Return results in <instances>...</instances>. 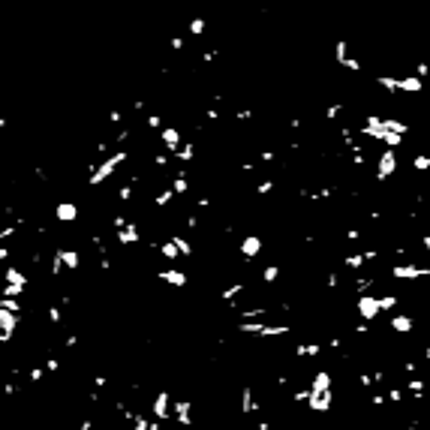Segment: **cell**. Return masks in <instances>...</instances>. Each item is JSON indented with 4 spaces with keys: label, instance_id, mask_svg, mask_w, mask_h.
<instances>
[{
    "label": "cell",
    "instance_id": "6da1fadb",
    "mask_svg": "<svg viewBox=\"0 0 430 430\" xmlns=\"http://www.w3.org/2000/svg\"><path fill=\"white\" fill-rule=\"evenodd\" d=\"M358 133L370 141H382L385 148H400L403 136L409 133V124L400 117H382V114H364V120L358 124Z\"/></svg>",
    "mask_w": 430,
    "mask_h": 430
},
{
    "label": "cell",
    "instance_id": "7a4b0ae2",
    "mask_svg": "<svg viewBox=\"0 0 430 430\" xmlns=\"http://www.w3.org/2000/svg\"><path fill=\"white\" fill-rule=\"evenodd\" d=\"M127 159H130L127 151H114V154H109V157H103L96 166H93L91 178H88V187H103V183H106L114 172L120 169V162H127Z\"/></svg>",
    "mask_w": 430,
    "mask_h": 430
},
{
    "label": "cell",
    "instance_id": "3957f363",
    "mask_svg": "<svg viewBox=\"0 0 430 430\" xmlns=\"http://www.w3.org/2000/svg\"><path fill=\"white\" fill-rule=\"evenodd\" d=\"M376 85L391 93H421L424 91V78L421 75H376Z\"/></svg>",
    "mask_w": 430,
    "mask_h": 430
},
{
    "label": "cell",
    "instance_id": "277c9868",
    "mask_svg": "<svg viewBox=\"0 0 430 430\" xmlns=\"http://www.w3.org/2000/svg\"><path fill=\"white\" fill-rule=\"evenodd\" d=\"M382 310H385L382 295H361V298H355V313H358V319H364V322L376 319Z\"/></svg>",
    "mask_w": 430,
    "mask_h": 430
},
{
    "label": "cell",
    "instance_id": "5b68a950",
    "mask_svg": "<svg viewBox=\"0 0 430 430\" xmlns=\"http://www.w3.org/2000/svg\"><path fill=\"white\" fill-rule=\"evenodd\" d=\"M397 162H400V159H397V151H394V148H385L382 154L376 157V181L379 183L388 181V178L397 172Z\"/></svg>",
    "mask_w": 430,
    "mask_h": 430
},
{
    "label": "cell",
    "instance_id": "8992f818",
    "mask_svg": "<svg viewBox=\"0 0 430 430\" xmlns=\"http://www.w3.org/2000/svg\"><path fill=\"white\" fill-rule=\"evenodd\" d=\"M391 277L394 280H421V277H430V268L412 265V262H397V265H391Z\"/></svg>",
    "mask_w": 430,
    "mask_h": 430
},
{
    "label": "cell",
    "instance_id": "52a82bcc",
    "mask_svg": "<svg viewBox=\"0 0 430 430\" xmlns=\"http://www.w3.org/2000/svg\"><path fill=\"white\" fill-rule=\"evenodd\" d=\"M159 141H162V148H166L169 154H178L187 138L181 136V130H178V127H162V130H159Z\"/></svg>",
    "mask_w": 430,
    "mask_h": 430
},
{
    "label": "cell",
    "instance_id": "ba28073f",
    "mask_svg": "<svg viewBox=\"0 0 430 430\" xmlns=\"http://www.w3.org/2000/svg\"><path fill=\"white\" fill-rule=\"evenodd\" d=\"M262 247H265V241H262V235H244L241 238V244H238V250H241V256L247 259V262H253L259 253H262Z\"/></svg>",
    "mask_w": 430,
    "mask_h": 430
},
{
    "label": "cell",
    "instance_id": "9c48e42d",
    "mask_svg": "<svg viewBox=\"0 0 430 430\" xmlns=\"http://www.w3.org/2000/svg\"><path fill=\"white\" fill-rule=\"evenodd\" d=\"M379 256V250H364V253H349L346 259H343V268H349V271H361L367 262H373Z\"/></svg>",
    "mask_w": 430,
    "mask_h": 430
},
{
    "label": "cell",
    "instance_id": "30bf717a",
    "mask_svg": "<svg viewBox=\"0 0 430 430\" xmlns=\"http://www.w3.org/2000/svg\"><path fill=\"white\" fill-rule=\"evenodd\" d=\"M157 280L175 286V289H183V286H187V274H183L181 268H162V271H157Z\"/></svg>",
    "mask_w": 430,
    "mask_h": 430
},
{
    "label": "cell",
    "instance_id": "8fae6325",
    "mask_svg": "<svg viewBox=\"0 0 430 430\" xmlns=\"http://www.w3.org/2000/svg\"><path fill=\"white\" fill-rule=\"evenodd\" d=\"M114 241L120 244V247H130V244H138L141 241V235H138V223L130 220V226L120 229V232H114Z\"/></svg>",
    "mask_w": 430,
    "mask_h": 430
},
{
    "label": "cell",
    "instance_id": "7c38bea8",
    "mask_svg": "<svg viewBox=\"0 0 430 430\" xmlns=\"http://www.w3.org/2000/svg\"><path fill=\"white\" fill-rule=\"evenodd\" d=\"M54 217H57V223H75V220H78V204L75 202H57Z\"/></svg>",
    "mask_w": 430,
    "mask_h": 430
},
{
    "label": "cell",
    "instance_id": "4fadbf2b",
    "mask_svg": "<svg viewBox=\"0 0 430 430\" xmlns=\"http://www.w3.org/2000/svg\"><path fill=\"white\" fill-rule=\"evenodd\" d=\"M54 253L64 259L67 271H78V268H81V253H78V250H72V247H57Z\"/></svg>",
    "mask_w": 430,
    "mask_h": 430
},
{
    "label": "cell",
    "instance_id": "5bb4252c",
    "mask_svg": "<svg viewBox=\"0 0 430 430\" xmlns=\"http://www.w3.org/2000/svg\"><path fill=\"white\" fill-rule=\"evenodd\" d=\"M151 247L157 250V253L162 256V259H181V250H178V244H175V238H172V235H169L166 241H159V244L154 241Z\"/></svg>",
    "mask_w": 430,
    "mask_h": 430
},
{
    "label": "cell",
    "instance_id": "9a60e30c",
    "mask_svg": "<svg viewBox=\"0 0 430 430\" xmlns=\"http://www.w3.org/2000/svg\"><path fill=\"white\" fill-rule=\"evenodd\" d=\"M415 328V316H409V313H397V316H391V331H397V334H409Z\"/></svg>",
    "mask_w": 430,
    "mask_h": 430
},
{
    "label": "cell",
    "instance_id": "2e32d148",
    "mask_svg": "<svg viewBox=\"0 0 430 430\" xmlns=\"http://www.w3.org/2000/svg\"><path fill=\"white\" fill-rule=\"evenodd\" d=\"M172 190H175L178 196H187V193H190V175H187V169L175 172V178H172Z\"/></svg>",
    "mask_w": 430,
    "mask_h": 430
},
{
    "label": "cell",
    "instance_id": "e0dca14e",
    "mask_svg": "<svg viewBox=\"0 0 430 430\" xmlns=\"http://www.w3.org/2000/svg\"><path fill=\"white\" fill-rule=\"evenodd\" d=\"M169 400H172L169 391H159L157 394V400H154V415H157V418H166V415H169Z\"/></svg>",
    "mask_w": 430,
    "mask_h": 430
},
{
    "label": "cell",
    "instance_id": "ac0fdd59",
    "mask_svg": "<svg viewBox=\"0 0 430 430\" xmlns=\"http://www.w3.org/2000/svg\"><path fill=\"white\" fill-rule=\"evenodd\" d=\"M175 157H178V162H193V159H196V141H193V138H187V141H183V148L175 154Z\"/></svg>",
    "mask_w": 430,
    "mask_h": 430
},
{
    "label": "cell",
    "instance_id": "d6986e66",
    "mask_svg": "<svg viewBox=\"0 0 430 430\" xmlns=\"http://www.w3.org/2000/svg\"><path fill=\"white\" fill-rule=\"evenodd\" d=\"M172 238H175V244H178V250H181L183 259H190V256H193V241H190L187 235H181V232H175Z\"/></svg>",
    "mask_w": 430,
    "mask_h": 430
},
{
    "label": "cell",
    "instance_id": "ffe728a7",
    "mask_svg": "<svg viewBox=\"0 0 430 430\" xmlns=\"http://www.w3.org/2000/svg\"><path fill=\"white\" fill-rule=\"evenodd\" d=\"M244 289H247V283H232V286H226V289L220 292V298H223V301H229V304H235V298L244 292Z\"/></svg>",
    "mask_w": 430,
    "mask_h": 430
},
{
    "label": "cell",
    "instance_id": "44dd1931",
    "mask_svg": "<svg viewBox=\"0 0 430 430\" xmlns=\"http://www.w3.org/2000/svg\"><path fill=\"white\" fill-rule=\"evenodd\" d=\"M175 196H178V193H175L172 187H162L157 196H154V204H157V208H169V202H172Z\"/></svg>",
    "mask_w": 430,
    "mask_h": 430
},
{
    "label": "cell",
    "instance_id": "7402d4cb",
    "mask_svg": "<svg viewBox=\"0 0 430 430\" xmlns=\"http://www.w3.org/2000/svg\"><path fill=\"white\" fill-rule=\"evenodd\" d=\"M6 283H18V286H27V277H24V271L18 268V265H9V268H6Z\"/></svg>",
    "mask_w": 430,
    "mask_h": 430
},
{
    "label": "cell",
    "instance_id": "603a6c76",
    "mask_svg": "<svg viewBox=\"0 0 430 430\" xmlns=\"http://www.w3.org/2000/svg\"><path fill=\"white\" fill-rule=\"evenodd\" d=\"M349 57H352V54H349V43H343V39H337V43H334V60H337L340 67H343V64H346Z\"/></svg>",
    "mask_w": 430,
    "mask_h": 430
},
{
    "label": "cell",
    "instance_id": "cb8c5ba5",
    "mask_svg": "<svg viewBox=\"0 0 430 430\" xmlns=\"http://www.w3.org/2000/svg\"><path fill=\"white\" fill-rule=\"evenodd\" d=\"M412 169L415 172H430V154H415L412 157Z\"/></svg>",
    "mask_w": 430,
    "mask_h": 430
},
{
    "label": "cell",
    "instance_id": "d4e9b609",
    "mask_svg": "<svg viewBox=\"0 0 430 430\" xmlns=\"http://www.w3.org/2000/svg\"><path fill=\"white\" fill-rule=\"evenodd\" d=\"M343 109H346L343 103H331V106H325V120H337Z\"/></svg>",
    "mask_w": 430,
    "mask_h": 430
},
{
    "label": "cell",
    "instance_id": "484cf974",
    "mask_svg": "<svg viewBox=\"0 0 430 430\" xmlns=\"http://www.w3.org/2000/svg\"><path fill=\"white\" fill-rule=\"evenodd\" d=\"M0 307H3V310H12V313H22L18 298H0Z\"/></svg>",
    "mask_w": 430,
    "mask_h": 430
},
{
    "label": "cell",
    "instance_id": "4316f807",
    "mask_svg": "<svg viewBox=\"0 0 430 430\" xmlns=\"http://www.w3.org/2000/svg\"><path fill=\"white\" fill-rule=\"evenodd\" d=\"M274 187H277V183H274L271 178L259 181V187H256V196H268V193H274Z\"/></svg>",
    "mask_w": 430,
    "mask_h": 430
},
{
    "label": "cell",
    "instance_id": "83f0119b",
    "mask_svg": "<svg viewBox=\"0 0 430 430\" xmlns=\"http://www.w3.org/2000/svg\"><path fill=\"white\" fill-rule=\"evenodd\" d=\"M187 27H190V33H193V36H202L208 24H204V18H193V22L187 24Z\"/></svg>",
    "mask_w": 430,
    "mask_h": 430
},
{
    "label": "cell",
    "instance_id": "f1b7e54d",
    "mask_svg": "<svg viewBox=\"0 0 430 430\" xmlns=\"http://www.w3.org/2000/svg\"><path fill=\"white\" fill-rule=\"evenodd\" d=\"M277 277H280V265H268V268L262 271V280H265V283H274Z\"/></svg>",
    "mask_w": 430,
    "mask_h": 430
},
{
    "label": "cell",
    "instance_id": "f546056e",
    "mask_svg": "<svg viewBox=\"0 0 430 430\" xmlns=\"http://www.w3.org/2000/svg\"><path fill=\"white\" fill-rule=\"evenodd\" d=\"M117 199H120L124 204H127L130 199H133V181H130V183H124V187L117 190Z\"/></svg>",
    "mask_w": 430,
    "mask_h": 430
},
{
    "label": "cell",
    "instance_id": "4dcf8cb0",
    "mask_svg": "<svg viewBox=\"0 0 430 430\" xmlns=\"http://www.w3.org/2000/svg\"><path fill=\"white\" fill-rule=\"evenodd\" d=\"M127 226H130L127 214H114V217H112V229H114V232H120V229H127Z\"/></svg>",
    "mask_w": 430,
    "mask_h": 430
},
{
    "label": "cell",
    "instance_id": "1f68e13d",
    "mask_svg": "<svg viewBox=\"0 0 430 430\" xmlns=\"http://www.w3.org/2000/svg\"><path fill=\"white\" fill-rule=\"evenodd\" d=\"M196 229H199V214L190 211V214H187V232H196Z\"/></svg>",
    "mask_w": 430,
    "mask_h": 430
},
{
    "label": "cell",
    "instance_id": "d6a6232c",
    "mask_svg": "<svg viewBox=\"0 0 430 430\" xmlns=\"http://www.w3.org/2000/svg\"><path fill=\"white\" fill-rule=\"evenodd\" d=\"M148 127L151 130H162V114H148Z\"/></svg>",
    "mask_w": 430,
    "mask_h": 430
},
{
    "label": "cell",
    "instance_id": "836d02e7",
    "mask_svg": "<svg viewBox=\"0 0 430 430\" xmlns=\"http://www.w3.org/2000/svg\"><path fill=\"white\" fill-rule=\"evenodd\" d=\"M325 286H328V289H337V286H340V274L337 271H328V283H325Z\"/></svg>",
    "mask_w": 430,
    "mask_h": 430
},
{
    "label": "cell",
    "instance_id": "e575fe53",
    "mask_svg": "<svg viewBox=\"0 0 430 430\" xmlns=\"http://www.w3.org/2000/svg\"><path fill=\"white\" fill-rule=\"evenodd\" d=\"M250 117H253L250 109H238V112H235V120H250Z\"/></svg>",
    "mask_w": 430,
    "mask_h": 430
},
{
    "label": "cell",
    "instance_id": "d590c367",
    "mask_svg": "<svg viewBox=\"0 0 430 430\" xmlns=\"http://www.w3.org/2000/svg\"><path fill=\"white\" fill-rule=\"evenodd\" d=\"M346 238H349V241L355 244V241H361L364 235H361V232H358V229H349V232H346Z\"/></svg>",
    "mask_w": 430,
    "mask_h": 430
},
{
    "label": "cell",
    "instance_id": "8d00e7d4",
    "mask_svg": "<svg viewBox=\"0 0 430 430\" xmlns=\"http://www.w3.org/2000/svg\"><path fill=\"white\" fill-rule=\"evenodd\" d=\"M415 72H418L421 78H430V67H427V64H418V67H415Z\"/></svg>",
    "mask_w": 430,
    "mask_h": 430
},
{
    "label": "cell",
    "instance_id": "74e56055",
    "mask_svg": "<svg viewBox=\"0 0 430 430\" xmlns=\"http://www.w3.org/2000/svg\"><path fill=\"white\" fill-rule=\"evenodd\" d=\"M196 208L208 211V208H211V199H208V196H199V199H196Z\"/></svg>",
    "mask_w": 430,
    "mask_h": 430
},
{
    "label": "cell",
    "instance_id": "f35d334b",
    "mask_svg": "<svg viewBox=\"0 0 430 430\" xmlns=\"http://www.w3.org/2000/svg\"><path fill=\"white\" fill-rule=\"evenodd\" d=\"M169 46L175 48V51H181V48H183V39H181V36H172V39H169Z\"/></svg>",
    "mask_w": 430,
    "mask_h": 430
},
{
    "label": "cell",
    "instance_id": "ab89813d",
    "mask_svg": "<svg viewBox=\"0 0 430 430\" xmlns=\"http://www.w3.org/2000/svg\"><path fill=\"white\" fill-rule=\"evenodd\" d=\"M204 120H220V112H217V109H208V112H204Z\"/></svg>",
    "mask_w": 430,
    "mask_h": 430
},
{
    "label": "cell",
    "instance_id": "60d3db41",
    "mask_svg": "<svg viewBox=\"0 0 430 430\" xmlns=\"http://www.w3.org/2000/svg\"><path fill=\"white\" fill-rule=\"evenodd\" d=\"M120 117H124L120 112H109V124H120Z\"/></svg>",
    "mask_w": 430,
    "mask_h": 430
},
{
    "label": "cell",
    "instance_id": "b9f144b4",
    "mask_svg": "<svg viewBox=\"0 0 430 430\" xmlns=\"http://www.w3.org/2000/svg\"><path fill=\"white\" fill-rule=\"evenodd\" d=\"M421 247L430 253V229H427V235H421Z\"/></svg>",
    "mask_w": 430,
    "mask_h": 430
},
{
    "label": "cell",
    "instance_id": "7bdbcfd3",
    "mask_svg": "<svg viewBox=\"0 0 430 430\" xmlns=\"http://www.w3.org/2000/svg\"><path fill=\"white\" fill-rule=\"evenodd\" d=\"M154 162H157L159 169H162V166H166V162H169V159H166V154H157V157H154Z\"/></svg>",
    "mask_w": 430,
    "mask_h": 430
},
{
    "label": "cell",
    "instance_id": "ee69618b",
    "mask_svg": "<svg viewBox=\"0 0 430 430\" xmlns=\"http://www.w3.org/2000/svg\"><path fill=\"white\" fill-rule=\"evenodd\" d=\"M6 259H9V247L3 244V247H0V262H6Z\"/></svg>",
    "mask_w": 430,
    "mask_h": 430
},
{
    "label": "cell",
    "instance_id": "f6af8a7d",
    "mask_svg": "<svg viewBox=\"0 0 430 430\" xmlns=\"http://www.w3.org/2000/svg\"><path fill=\"white\" fill-rule=\"evenodd\" d=\"M424 361H430V343H427V349H424Z\"/></svg>",
    "mask_w": 430,
    "mask_h": 430
},
{
    "label": "cell",
    "instance_id": "bcb514c9",
    "mask_svg": "<svg viewBox=\"0 0 430 430\" xmlns=\"http://www.w3.org/2000/svg\"><path fill=\"white\" fill-rule=\"evenodd\" d=\"M427 187H430V181H427Z\"/></svg>",
    "mask_w": 430,
    "mask_h": 430
}]
</instances>
